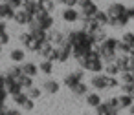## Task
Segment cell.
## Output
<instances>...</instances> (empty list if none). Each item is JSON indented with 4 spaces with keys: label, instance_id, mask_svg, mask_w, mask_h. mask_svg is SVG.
Wrapping results in <instances>:
<instances>
[{
    "label": "cell",
    "instance_id": "cell-1",
    "mask_svg": "<svg viewBox=\"0 0 134 115\" xmlns=\"http://www.w3.org/2000/svg\"><path fill=\"white\" fill-rule=\"evenodd\" d=\"M33 18H35V22L39 24V28L44 29V31H48V29L53 28V24H55L52 13H48V11H37V13L33 15Z\"/></svg>",
    "mask_w": 134,
    "mask_h": 115
},
{
    "label": "cell",
    "instance_id": "cell-2",
    "mask_svg": "<svg viewBox=\"0 0 134 115\" xmlns=\"http://www.w3.org/2000/svg\"><path fill=\"white\" fill-rule=\"evenodd\" d=\"M55 53H57V62H61V64L68 62L72 59V44L64 40L63 44L55 46Z\"/></svg>",
    "mask_w": 134,
    "mask_h": 115
},
{
    "label": "cell",
    "instance_id": "cell-3",
    "mask_svg": "<svg viewBox=\"0 0 134 115\" xmlns=\"http://www.w3.org/2000/svg\"><path fill=\"white\" fill-rule=\"evenodd\" d=\"M77 8H79L81 17H94L96 11L99 9L94 0H79V2H77Z\"/></svg>",
    "mask_w": 134,
    "mask_h": 115
},
{
    "label": "cell",
    "instance_id": "cell-4",
    "mask_svg": "<svg viewBox=\"0 0 134 115\" xmlns=\"http://www.w3.org/2000/svg\"><path fill=\"white\" fill-rule=\"evenodd\" d=\"M83 79H85V69H81V68H79V69H75V71H70V73L63 79V84H64L66 88H70V90H72V88H74L77 82H81Z\"/></svg>",
    "mask_w": 134,
    "mask_h": 115
},
{
    "label": "cell",
    "instance_id": "cell-5",
    "mask_svg": "<svg viewBox=\"0 0 134 115\" xmlns=\"http://www.w3.org/2000/svg\"><path fill=\"white\" fill-rule=\"evenodd\" d=\"M61 18H63V22L75 24V22H79V18H81V13H79L75 8H66V6H64V9L61 11Z\"/></svg>",
    "mask_w": 134,
    "mask_h": 115
},
{
    "label": "cell",
    "instance_id": "cell-6",
    "mask_svg": "<svg viewBox=\"0 0 134 115\" xmlns=\"http://www.w3.org/2000/svg\"><path fill=\"white\" fill-rule=\"evenodd\" d=\"M90 86L94 90H107V75L101 71V73H92L90 77Z\"/></svg>",
    "mask_w": 134,
    "mask_h": 115
},
{
    "label": "cell",
    "instance_id": "cell-7",
    "mask_svg": "<svg viewBox=\"0 0 134 115\" xmlns=\"http://www.w3.org/2000/svg\"><path fill=\"white\" fill-rule=\"evenodd\" d=\"M46 37H48V42H52L53 46H59L64 42V33L61 29H55V28H50L46 31Z\"/></svg>",
    "mask_w": 134,
    "mask_h": 115
},
{
    "label": "cell",
    "instance_id": "cell-8",
    "mask_svg": "<svg viewBox=\"0 0 134 115\" xmlns=\"http://www.w3.org/2000/svg\"><path fill=\"white\" fill-rule=\"evenodd\" d=\"M107 15H108V17H121V15H127V6H123L121 2H112V4L107 8Z\"/></svg>",
    "mask_w": 134,
    "mask_h": 115
},
{
    "label": "cell",
    "instance_id": "cell-9",
    "mask_svg": "<svg viewBox=\"0 0 134 115\" xmlns=\"http://www.w3.org/2000/svg\"><path fill=\"white\" fill-rule=\"evenodd\" d=\"M130 22V18L127 15H121V17H108V26L110 28H116V29H121V28H127Z\"/></svg>",
    "mask_w": 134,
    "mask_h": 115
},
{
    "label": "cell",
    "instance_id": "cell-10",
    "mask_svg": "<svg viewBox=\"0 0 134 115\" xmlns=\"http://www.w3.org/2000/svg\"><path fill=\"white\" fill-rule=\"evenodd\" d=\"M33 17L30 15V13H26L22 8H19V9H15V15H13V20L19 24V26H28V22L31 20Z\"/></svg>",
    "mask_w": 134,
    "mask_h": 115
},
{
    "label": "cell",
    "instance_id": "cell-11",
    "mask_svg": "<svg viewBox=\"0 0 134 115\" xmlns=\"http://www.w3.org/2000/svg\"><path fill=\"white\" fill-rule=\"evenodd\" d=\"M114 62L118 64L119 73H121V71H130V55H121V53H118V57L114 59Z\"/></svg>",
    "mask_w": 134,
    "mask_h": 115
},
{
    "label": "cell",
    "instance_id": "cell-12",
    "mask_svg": "<svg viewBox=\"0 0 134 115\" xmlns=\"http://www.w3.org/2000/svg\"><path fill=\"white\" fill-rule=\"evenodd\" d=\"M20 68H22V73L24 75H30V77H37L39 75V66L35 62L24 60V62H20Z\"/></svg>",
    "mask_w": 134,
    "mask_h": 115
},
{
    "label": "cell",
    "instance_id": "cell-13",
    "mask_svg": "<svg viewBox=\"0 0 134 115\" xmlns=\"http://www.w3.org/2000/svg\"><path fill=\"white\" fill-rule=\"evenodd\" d=\"M59 90H61V84H59L57 80H53V79H46V80L42 82V91H46V93H50V95H55Z\"/></svg>",
    "mask_w": 134,
    "mask_h": 115
},
{
    "label": "cell",
    "instance_id": "cell-14",
    "mask_svg": "<svg viewBox=\"0 0 134 115\" xmlns=\"http://www.w3.org/2000/svg\"><path fill=\"white\" fill-rule=\"evenodd\" d=\"M96 115H119V110H112V108H108V104L105 100H101L96 106Z\"/></svg>",
    "mask_w": 134,
    "mask_h": 115
},
{
    "label": "cell",
    "instance_id": "cell-15",
    "mask_svg": "<svg viewBox=\"0 0 134 115\" xmlns=\"http://www.w3.org/2000/svg\"><path fill=\"white\" fill-rule=\"evenodd\" d=\"M13 15H15V9L9 4L0 2V18L2 20H13Z\"/></svg>",
    "mask_w": 134,
    "mask_h": 115
},
{
    "label": "cell",
    "instance_id": "cell-16",
    "mask_svg": "<svg viewBox=\"0 0 134 115\" xmlns=\"http://www.w3.org/2000/svg\"><path fill=\"white\" fill-rule=\"evenodd\" d=\"M9 59H11L15 64H20V62H24V60H26V51H24L22 48H15V49H11Z\"/></svg>",
    "mask_w": 134,
    "mask_h": 115
},
{
    "label": "cell",
    "instance_id": "cell-17",
    "mask_svg": "<svg viewBox=\"0 0 134 115\" xmlns=\"http://www.w3.org/2000/svg\"><path fill=\"white\" fill-rule=\"evenodd\" d=\"M37 66H39V73H42V75H52V73H53V62H52V60L42 59Z\"/></svg>",
    "mask_w": 134,
    "mask_h": 115
},
{
    "label": "cell",
    "instance_id": "cell-18",
    "mask_svg": "<svg viewBox=\"0 0 134 115\" xmlns=\"http://www.w3.org/2000/svg\"><path fill=\"white\" fill-rule=\"evenodd\" d=\"M88 90H90V86H88L86 82L81 80V82H77V84L72 88V93H74L75 97H85V95L88 93Z\"/></svg>",
    "mask_w": 134,
    "mask_h": 115
},
{
    "label": "cell",
    "instance_id": "cell-19",
    "mask_svg": "<svg viewBox=\"0 0 134 115\" xmlns=\"http://www.w3.org/2000/svg\"><path fill=\"white\" fill-rule=\"evenodd\" d=\"M22 9H24L26 13H30L31 17H33L37 11H41V9H39V2H37V0H26V2H22Z\"/></svg>",
    "mask_w": 134,
    "mask_h": 115
},
{
    "label": "cell",
    "instance_id": "cell-20",
    "mask_svg": "<svg viewBox=\"0 0 134 115\" xmlns=\"http://www.w3.org/2000/svg\"><path fill=\"white\" fill-rule=\"evenodd\" d=\"M118 42H119V39H116V37H107V39L101 42V48H105V49H108V51H118Z\"/></svg>",
    "mask_w": 134,
    "mask_h": 115
},
{
    "label": "cell",
    "instance_id": "cell-21",
    "mask_svg": "<svg viewBox=\"0 0 134 115\" xmlns=\"http://www.w3.org/2000/svg\"><path fill=\"white\" fill-rule=\"evenodd\" d=\"M101 100H103V99H101V95H99V93H96V91H94V93H90V91H88V93L85 95V102H86L90 108H96Z\"/></svg>",
    "mask_w": 134,
    "mask_h": 115
},
{
    "label": "cell",
    "instance_id": "cell-22",
    "mask_svg": "<svg viewBox=\"0 0 134 115\" xmlns=\"http://www.w3.org/2000/svg\"><path fill=\"white\" fill-rule=\"evenodd\" d=\"M118 102H119V110H129V108L132 106L134 99H132L129 93H121V95L118 97Z\"/></svg>",
    "mask_w": 134,
    "mask_h": 115
},
{
    "label": "cell",
    "instance_id": "cell-23",
    "mask_svg": "<svg viewBox=\"0 0 134 115\" xmlns=\"http://www.w3.org/2000/svg\"><path fill=\"white\" fill-rule=\"evenodd\" d=\"M94 20H96L99 26L107 28V26H108V15H107V11H103V9H97V11H96V15H94Z\"/></svg>",
    "mask_w": 134,
    "mask_h": 115
},
{
    "label": "cell",
    "instance_id": "cell-24",
    "mask_svg": "<svg viewBox=\"0 0 134 115\" xmlns=\"http://www.w3.org/2000/svg\"><path fill=\"white\" fill-rule=\"evenodd\" d=\"M55 0H39V9L41 11H48V13H53L55 11Z\"/></svg>",
    "mask_w": 134,
    "mask_h": 115
},
{
    "label": "cell",
    "instance_id": "cell-25",
    "mask_svg": "<svg viewBox=\"0 0 134 115\" xmlns=\"http://www.w3.org/2000/svg\"><path fill=\"white\" fill-rule=\"evenodd\" d=\"M103 73H105V75H114V77H118V75H119V68H118L116 62H105Z\"/></svg>",
    "mask_w": 134,
    "mask_h": 115
},
{
    "label": "cell",
    "instance_id": "cell-26",
    "mask_svg": "<svg viewBox=\"0 0 134 115\" xmlns=\"http://www.w3.org/2000/svg\"><path fill=\"white\" fill-rule=\"evenodd\" d=\"M17 82L20 84V88H22V90H28V88H31V86H33V77H30V75H24V73H22V75L17 79Z\"/></svg>",
    "mask_w": 134,
    "mask_h": 115
},
{
    "label": "cell",
    "instance_id": "cell-27",
    "mask_svg": "<svg viewBox=\"0 0 134 115\" xmlns=\"http://www.w3.org/2000/svg\"><path fill=\"white\" fill-rule=\"evenodd\" d=\"M103 66H105V62H103L101 59H96V60L90 62L88 71H92V73H101V71H103Z\"/></svg>",
    "mask_w": 134,
    "mask_h": 115
},
{
    "label": "cell",
    "instance_id": "cell-28",
    "mask_svg": "<svg viewBox=\"0 0 134 115\" xmlns=\"http://www.w3.org/2000/svg\"><path fill=\"white\" fill-rule=\"evenodd\" d=\"M11 99H13V104H17V106H22V104L28 100V93H26V91H19V93L11 95Z\"/></svg>",
    "mask_w": 134,
    "mask_h": 115
},
{
    "label": "cell",
    "instance_id": "cell-29",
    "mask_svg": "<svg viewBox=\"0 0 134 115\" xmlns=\"http://www.w3.org/2000/svg\"><path fill=\"white\" fill-rule=\"evenodd\" d=\"M31 39H33V40H37V42H41V44H44V42L48 40V37H46V31H44V29L31 31Z\"/></svg>",
    "mask_w": 134,
    "mask_h": 115
},
{
    "label": "cell",
    "instance_id": "cell-30",
    "mask_svg": "<svg viewBox=\"0 0 134 115\" xmlns=\"http://www.w3.org/2000/svg\"><path fill=\"white\" fill-rule=\"evenodd\" d=\"M31 33L30 31H24V33H20L19 35V42H20V46H24V48H28L30 44H31Z\"/></svg>",
    "mask_w": 134,
    "mask_h": 115
},
{
    "label": "cell",
    "instance_id": "cell-31",
    "mask_svg": "<svg viewBox=\"0 0 134 115\" xmlns=\"http://www.w3.org/2000/svg\"><path fill=\"white\" fill-rule=\"evenodd\" d=\"M24 91H26L28 97L33 99V100H37V99L42 95V88H35V86H31V88H28V90H24Z\"/></svg>",
    "mask_w": 134,
    "mask_h": 115
},
{
    "label": "cell",
    "instance_id": "cell-32",
    "mask_svg": "<svg viewBox=\"0 0 134 115\" xmlns=\"http://www.w3.org/2000/svg\"><path fill=\"white\" fill-rule=\"evenodd\" d=\"M92 39H94L96 44H101V42L107 39V31H105V28H101V29H97L96 33H92Z\"/></svg>",
    "mask_w": 134,
    "mask_h": 115
},
{
    "label": "cell",
    "instance_id": "cell-33",
    "mask_svg": "<svg viewBox=\"0 0 134 115\" xmlns=\"http://www.w3.org/2000/svg\"><path fill=\"white\" fill-rule=\"evenodd\" d=\"M119 88V79L114 75H107V90H116Z\"/></svg>",
    "mask_w": 134,
    "mask_h": 115
},
{
    "label": "cell",
    "instance_id": "cell-34",
    "mask_svg": "<svg viewBox=\"0 0 134 115\" xmlns=\"http://www.w3.org/2000/svg\"><path fill=\"white\" fill-rule=\"evenodd\" d=\"M8 75H9V77H13V79H19V77L22 75V68H20V64L11 66V68L8 69Z\"/></svg>",
    "mask_w": 134,
    "mask_h": 115
},
{
    "label": "cell",
    "instance_id": "cell-35",
    "mask_svg": "<svg viewBox=\"0 0 134 115\" xmlns=\"http://www.w3.org/2000/svg\"><path fill=\"white\" fill-rule=\"evenodd\" d=\"M119 75H121L119 84H130V82H134V75H132L130 71H121Z\"/></svg>",
    "mask_w": 134,
    "mask_h": 115
},
{
    "label": "cell",
    "instance_id": "cell-36",
    "mask_svg": "<svg viewBox=\"0 0 134 115\" xmlns=\"http://www.w3.org/2000/svg\"><path fill=\"white\" fill-rule=\"evenodd\" d=\"M121 42H127V44L134 46V31H125L121 35Z\"/></svg>",
    "mask_w": 134,
    "mask_h": 115
},
{
    "label": "cell",
    "instance_id": "cell-37",
    "mask_svg": "<svg viewBox=\"0 0 134 115\" xmlns=\"http://www.w3.org/2000/svg\"><path fill=\"white\" fill-rule=\"evenodd\" d=\"M105 102L108 104V108H112V110H119V102H118V97H110V99H107Z\"/></svg>",
    "mask_w": 134,
    "mask_h": 115
},
{
    "label": "cell",
    "instance_id": "cell-38",
    "mask_svg": "<svg viewBox=\"0 0 134 115\" xmlns=\"http://www.w3.org/2000/svg\"><path fill=\"white\" fill-rule=\"evenodd\" d=\"M20 108H22V110H26V111H31V110L35 108V100L28 97V100H26V102H24V104H22Z\"/></svg>",
    "mask_w": 134,
    "mask_h": 115
},
{
    "label": "cell",
    "instance_id": "cell-39",
    "mask_svg": "<svg viewBox=\"0 0 134 115\" xmlns=\"http://www.w3.org/2000/svg\"><path fill=\"white\" fill-rule=\"evenodd\" d=\"M2 113H4V115H22L19 108H4Z\"/></svg>",
    "mask_w": 134,
    "mask_h": 115
},
{
    "label": "cell",
    "instance_id": "cell-40",
    "mask_svg": "<svg viewBox=\"0 0 134 115\" xmlns=\"http://www.w3.org/2000/svg\"><path fill=\"white\" fill-rule=\"evenodd\" d=\"M9 40H11V39H9V33H8V31L0 35V46H8V44H9Z\"/></svg>",
    "mask_w": 134,
    "mask_h": 115
},
{
    "label": "cell",
    "instance_id": "cell-41",
    "mask_svg": "<svg viewBox=\"0 0 134 115\" xmlns=\"http://www.w3.org/2000/svg\"><path fill=\"white\" fill-rule=\"evenodd\" d=\"M77 2H79V0H63V6H66V8H75Z\"/></svg>",
    "mask_w": 134,
    "mask_h": 115
},
{
    "label": "cell",
    "instance_id": "cell-42",
    "mask_svg": "<svg viewBox=\"0 0 134 115\" xmlns=\"http://www.w3.org/2000/svg\"><path fill=\"white\" fill-rule=\"evenodd\" d=\"M8 97H9V93H8L6 90H0V102H2V104H6Z\"/></svg>",
    "mask_w": 134,
    "mask_h": 115
},
{
    "label": "cell",
    "instance_id": "cell-43",
    "mask_svg": "<svg viewBox=\"0 0 134 115\" xmlns=\"http://www.w3.org/2000/svg\"><path fill=\"white\" fill-rule=\"evenodd\" d=\"M8 31V24H6V20H2V18H0V35H2V33H6Z\"/></svg>",
    "mask_w": 134,
    "mask_h": 115
},
{
    "label": "cell",
    "instance_id": "cell-44",
    "mask_svg": "<svg viewBox=\"0 0 134 115\" xmlns=\"http://www.w3.org/2000/svg\"><path fill=\"white\" fill-rule=\"evenodd\" d=\"M127 17H129L130 20H134V6H129V8H127Z\"/></svg>",
    "mask_w": 134,
    "mask_h": 115
},
{
    "label": "cell",
    "instance_id": "cell-45",
    "mask_svg": "<svg viewBox=\"0 0 134 115\" xmlns=\"http://www.w3.org/2000/svg\"><path fill=\"white\" fill-rule=\"evenodd\" d=\"M0 90H6L4 88V75H0Z\"/></svg>",
    "mask_w": 134,
    "mask_h": 115
},
{
    "label": "cell",
    "instance_id": "cell-46",
    "mask_svg": "<svg viewBox=\"0 0 134 115\" xmlns=\"http://www.w3.org/2000/svg\"><path fill=\"white\" fill-rule=\"evenodd\" d=\"M55 4H63V0H55Z\"/></svg>",
    "mask_w": 134,
    "mask_h": 115
},
{
    "label": "cell",
    "instance_id": "cell-47",
    "mask_svg": "<svg viewBox=\"0 0 134 115\" xmlns=\"http://www.w3.org/2000/svg\"><path fill=\"white\" fill-rule=\"evenodd\" d=\"M2 48H4V46H0V55H2Z\"/></svg>",
    "mask_w": 134,
    "mask_h": 115
},
{
    "label": "cell",
    "instance_id": "cell-48",
    "mask_svg": "<svg viewBox=\"0 0 134 115\" xmlns=\"http://www.w3.org/2000/svg\"><path fill=\"white\" fill-rule=\"evenodd\" d=\"M20 2H26V0H20Z\"/></svg>",
    "mask_w": 134,
    "mask_h": 115
},
{
    "label": "cell",
    "instance_id": "cell-49",
    "mask_svg": "<svg viewBox=\"0 0 134 115\" xmlns=\"http://www.w3.org/2000/svg\"><path fill=\"white\" fill-rule=\"evenodd\" d=\"M132 59H134V55H132Z\"/></svg>",
    "mask_w": 134,
    "mask_h": 115
},
{
    "label": "cell",
    "instance_id": "cell-50",
    "mask_svg": "<svg viewBox=\"0 0 134 115\" xmlns=\"http://www.w3.org/2000/svg\"><path fill=\"white\" fill-rule=\"evenodd\" d=\"M0 2H2V0H0Z\"/></svg>",
    "mask_w": 134,
    "mask_h": 115
},
{
    "label": "cell",
    "instance_id": "cell-51",
    "mask_svg": "<svg viewBox=\"0 0 134 115\" xmlns=\"http://www.w3.org/2000/svg\"><path fill=\"white\" fill-rule=\"evenodd\" d=\"M132 31H134V29H132Z\"/></svg>",
    "mask_w": 134,
    "mask_h": 115
}]
</instances>
